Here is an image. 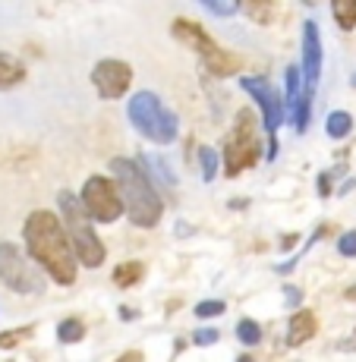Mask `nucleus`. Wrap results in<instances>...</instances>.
I'll return each mask as SVG.
<instances>
[{
	"label": "nucleus",
	"instance_id": "obj_1",
	"mask_svg": "<svg viewBox=\"0 0 356 362\" xmlns=\"http://www.w3.org/2000/svg\"><path fill=\"white\" fill-rule=\"evenodd\" d=\"M23 240L29 249L32 262L51 277L60 287H73L76 277H79V259H76V249L69 243V233L60 221L57 211H47V208H35L23 224Z\"/></svg>",
	"mask_w": 356,
	"mask_h": 362
},
{
	"label": "nucleus",
	"instance_id": "obj_2",
	"mask_svg": "<svg viewBox=\"0 0 356 362\" xmlns=\"http://www.w3.org/2000/svg\"><path fill=\"white\" fill-rule=\"evenodd\" d=\"M110 173H114L117 186H120L130 224L139 227V230H151V227L161 224L164 199H161V192H158L155 180L142 170V164L132 161V158H114V161H110Z\"/></svg>",
	"mask_w": 356,
	"mask_h": 362
},
{
	"label": "nucleus",
	"instance_id": "obj_3",
	"mask_svg": "<svg viewBox=\"0 0 356 362\" xmlns=\"http://www.w3.org/2000/svg\"><path fill=\"white\" fill-rule=\"evenodd\" d=\"M57 208H60V221H64V227L69 233V243H73L79 264L82 268H101L104 259H108V249H104L101 236L95 233V221L88 218L82 199L69 189H60Z\"/></svg>",
	"mask_w": 356,
	"mask_h": 362
},
{
	"label": "nucleus",
	"instance_id": "obj_4",
	"mask_svg": "<svg viewBox=\"0 0 356 362\" xmlns=\"http://www.w3.org/2000/svg\"><path fill=\"white\" fill-rule=\"evenodd\" d=\"M127 117L142 139L155 145H171L180 136V120L155 92H136L127 101Z\"/></svg>",
	"mask_w": 356,
	"mask_h": 362
},
{
	"label": "nucleus",
	"instance_id": "obj_5",
	"mask_svg": "<svg viewBox=\"0 0 356 362\" xmlns=\"http://www.w3.org/2000/svg\"><path fill=\"white\" fill-rule=\"evenodd\" d=\"M262 158V139L255 117L249 107H240L234 114V127L224 136V151H221V167L227 177H240L246 167H255Z\"/></svg>",
	"mask_w": 356,
	"mask_h": 362
},
{
	"label": "nucleus",
	"instance_id": "obj_6",
	"mask_svg": "<svg viewBox=\"0 0 356 362\" xmlns=\"http://www.w3.org/2000/svg\"><path fill=\"white\" fill-rule=\"evenodd\" d=\"M171 35L177 41H183V45H190L193 51L202 57V64H205V69L212 76H234L236 69H240V57L224 51V47L202 29L199 23H193V19H173Z\"/></svg>",
	"mask_w": 356,
	"mask_h": 362
},
{
	"label": "nucleus",
	"instance_id": "obj_7",
	"mask_svg": "<svg viewBox=\"0 0 356 362\" xmlns=\"http://www.w3.org/2000/svg\"><path fill=\"white\" fill-rule=\"evenodd\" d=\"M0 284L6 290L19 296H35L45 290L47 277L38 264L32 262V255H25L16 243H0Z\"/></svg>",
	"mask_w": 356,
	"mask_h": 362
},
{
	"label": "nucleus",
	"instance_id": "obj_8",
	"mask_svg": "<svg viewBox=\"0 0 356 362\" xmlns=\"http://www.w3.org/2000/svg\"><path fill=\"white\" fill-rule=\"evenodd\" d=\"M79 199H82V205H86L88 218H92L95 224H114V221H120L123 211H127L117 180L101 177V173H95V177L86 180Z\"/></svg>",
	"mask_w": 356,
	"mask_h": 362
},
{
	"label": "nucleus",
	"instance_id": "obj_9",
	"mask_svg": "<svg viewBox=\"0 0 356 362\" xmlns=\"http://www.w3.org/2000/svg\"><path fill=\"white\" fill-rule=\"evenodd\" d=\"M240 88L249 95L262 110V127H265V136L268 139H277V129L284 127L287 120V101L284 95L271 86L265 76H240Z\"/></svg>",
	"mask_w": 356,
	"mask_h": 362
},
{
	"label": "nucleus",
	"instance_id": "obj_10",
	"mask_svg": "<svg viewBox=\"0 0 356 362\" xmlns=\"http://www.w3.org/2000/svg\"><path fill=\"white\" fill-rule=\"evenodd\" d=\"M92 86L104 101L123 98L132 86V66L123 64V60H114V57L98 60V64L92 66Z\"/></svg>",
	"mask_w": 356,
	"mask_h": 362
},
{
	"label": "nucleus",
	"instance_id": "obj_11",
	"mask_svg": "<svg viewBox=\"0 0 356 362\" xmlns=\"http://www.w3.org/2000/svg\"><path fill=\"white\" fill-rule=\"evenodd\" d=\"M303 82L306 92H316L318 79H322V32H318L316 19H306L303 23Z\"/></svg>",
	"mask_w": 356,
	"mask_h": 362
},
{
	"label": "nucleus",
	"instance_id": "obj_12",
	"mask_svg": "<svg viewBox=\"0 0 356 362\" xmlns=\"http://www.w3.org/2000/svg\"><path fill=\"white\" fill-rule=\"evenodd\" d=\"M318 334V318L312 309H299L287 322V346H303Z\"/></svg>",
	"mask_w": 356,
	"mask_h": 362
},
{
	"label": "nucleus",
	"instance_id": "obj_13",
	"mask_svg": "<svg viewBox=\"0 0 356 362\" xmlns=\"http://www.w3.org/2000/svg\"><path fill=\"white\" fill-rule=\"evenodd\" d=\"M19 82H25V64L13 54L0 51V88H13Z\"/></svg>",
	"mask_w": 356,
	"mask_h": 362
},
{
	"label": "nucleus",
	"instance_id": "obj_14",
	"mask_svg": "<svg viewBox=\"0 0 356 362\" xmlns=\"http://www.w3.org/2000/svg\"><path fill=\"white\" fill-rule=\"evenodd\" d=\"M353 132V114L350 110H331V114L325 117V136L334 139V142H340V139H347Z\"/></svg>",
	"mask_w": 356,
	"mask_h": 362
},
{
	"label": "nucleus",
	"instance_id": "obj_15",
	"mask_svg": "<svg viewBox=\"0 0 356 362\" xmlns=\"http://www.w3.org/2000/svg\"><path fill=\"white\" fill-rule=\"evenodd\" d=\"M110 277H114V287L130 290V287H136V284L145 277V264L142 262H120Z\"/></svg>",
	"mask_w": 356,
	"mask_h": 362
},
{
	"label": "nucleus",
	"instance_id": "obj_16",
	"mask_svg": "<svg viewBox=\"0 0 356 362\" xmlns=\"http://www.w3.org/2000/svg\"><path fill=\"white\" fill-rule=\"evenodd\" d=\"M309 120H312V92H306V88H303V95H299L297 107L290 110V123H293V129L303 136V132L309 129Z\"/></svg>",
	"mask_w": 356,
	"mask_h": 362
},
{
	"label": "nucleus",
	"instance_id": "obj_17",
	"mask_svg": "<svg viewBox=\"0 0 356 362\" xmlns=\"http://www.w3.org/2000/svg\"><path fill=\"white\" fill-rule=\"evenodd\" d=\"M139 164H142V170L149 173V177H158L167 186H177V177H173V170L158 155H139Z\"/></svg>",
	"mask_w": 356,
	"mask_h": 362
},
{
	"label": "nucleus",
	"instance_id": "obj_18",
	"mask_svg": "<svg viewBox=\"0 0 356 362\" xmlns=\"http://www.w3.org/2000/svg\"><path fill=\"white\" fill-rule=\"evenodd\" d=\"M243 13H246L255 25H271L277 16V6L265 4V0H246V4H243Z\"/></svg>",
	"mask_w": 356,
	"mask_h": 362
},
{
	"label": "nucleus",
	"instance_id": "obj_19",
	"mask_svg": "<svg viewBox=\"0 0 356 362\" xmlns=\"http://www.w3.org/2000/svg\"><path fill=\"white\" fill-rule=\"evenodd\" d=\"M331 16H334V23H338V29L353 32L356 29V0H334Z\"/></svg>",
	"mask_w": 356,
	"mask_h": 362
},
{
	"label": "nucleus",
	"instance_id": "obj_20",
	"mask_svg": "<svg viewBox=\"0 0 356 362\" xmlns=\"http://www.w3.org/2000/svg\"><path fill=\"white\" fill-rule=\"evenodd\" d=\"M86 337V325H82V318H64V322L57 325V340L60 344H67V346H73V344H79V340Z\"/></svg>",
	"mask_w": 356,
	"mask_h": 362
},
{
	"label": "nucleus",
	"instance_id": "obj_21",
	"mask_svg": "<svg viewBox=\"0 0 356 362\" xmlns=\"http://www.w3.org/2000/svg\"><path fill=\"white\" fill-rule=\"evenodd\" d=\"M199 167H202V180L205 183H214L218 180V167H221V158L212 145H202L199 148Z\"/></svg>",
	"mask_w": 356,
	"mask_h": 362
},
{
	"label": "nucleus",
	"instance_id": "obj_22",
	"mask_svg": "<svg viewBox=\"0 0 356 362\" xmlns=\"http://www.w3.org/2000/svg\"><path fill=\"white\" fill-rule=\"evenodd\" d=\"M236 340L243 346H259L262 344V325L253 322V318H240L236 322Z\"/></svg>",
	"mask_w": 356,
	"mask_h": 362
},
{
	"label": "nucleus",
	"instance_id": "obj_23",
	"mask_svg": "<svg viewBox=\"0 0 356 362\" xmlns=\"http://www.w3.org/2000/svg\"><path fill=\"white\" fill-rule=\"evenodd\" d=\"M195 318H218L227 312V303L224 299H202V303H195Z\"/></svg>",
	"mask_w": 356,
	"mask_h": 362
},
{
	"label": "nucleus",
	"instance_id": "obj_24",
	"mask_svg": "<svg viewBox=\"0 0 356 362\" xmlns=\"http://www.w3.org/2000/svg\"><path fill=\"white\" fill-rule=\"evenodd\" d=\"M202 6L214 16H236L243 10V4H236V0H202Z\"/></svg>",
	"mask_w": 356,
	"mask_h": 362
},
{
	"label": "nucleus",
	"instance_id": "obj_25",
	"mask_svg": "<svg viewBox=\"0 0 356 362\" xmlns=\"http://www.w3.org/2000/svg\"><path fill=\"white\" fill-rule=\"evenodd\" d=\"M32 337V328H13V331H4L0 334V350H13V346H19L23 340Z\"/></svg>",
	"mask_w": 356,
	"mask_h": 362
},
{
	"label": "nucleus",
	"instance_id": "obj_26",
	"mask_svg": "<svg viewBox=\"0 0 356 362\" xmlns=\"http://www.w3.org/2000/svg\"><path fill=\"white\" fill-rule=\"evenodd\" d=\"M338 252L344 259H356V230H347L338 236Z\"/></svg>",
	"mask_w": 356,
	"mask_h": 362
},
{
	"label": "nucleus",
	"instance_id": "obj_27",
	"mask_svg": "<svg viewBox=\"0 0 356 362\" xmlns=\"http://www.w3.org/2000/svg\"><path fill=\"white\" fill-rule=\"evenodd\" d=\"M221 340V334L214 331V328H199V331H193V344L195 346H212V344H218Z\"/></svg>",
	"mask_w": 356,
	"mask_h": 362
},
{
	"label": "nucleus",
	"instance_id": "obj_28",
	"mask_svg": "<svg viewBox=\"0 0 356 362\" xmlns=\"http://www.w3.org/2000/svg\"><path fill=\"white\" fill-rule=\"evenodd\" d=\"M316 192H318V199H328V196L334 192V177H331V170H322V173H318Z\"/></svg>",
	"mask_w": 356,
	"mask_h": 362
},
{
	"label": "nucleus",
	"instance_id": "obj_29",
	"mask_svg": "<svg viewBox=\"0 0 356 362\" xmlns=\"http://www.w3.org/2000/svg\"><path fill=\"white\" fill-rule=\"evenodd\" d=\"M284 303L290 305V309H303V287H293V284H287L284 287Z\"/></svg>",
	"mask_w": 356,
	"mask_h": 362
},
{
	"label": "nucleus",
	"instance_id": "obj_30",
	"mask_svg": "<svg viewBox=\"0 0 356 362\" xmlns=\"http://www.w3.org/2000/svg\"><path fill=\"white\" fill-rule=\"evenodd\" d=\"M297 240H299V233H287V236H284V240H281V252H290V249L297 246Z\"/></svg>",
	"mask_w": 356,
	"mask_h": 362
},
{
	"label": "nucleus",
	"instance_id": "obj_31",
	"mask_svg": "<svg viewBox=\"0 0 356 362\" xmlns=\"http://www.w3.org/2000/svg\"><path fill=\"white\" fill-rule=\"evenodd\" d=\"M173 233H177V236H193V224H186V221H177V224H173Z\"/></svg>",
	"mask_w": 356,
	"mask_h": 362
},
{
	"label": "nucleus",
	"instance_id": "obj_32",
	"mask_svg": "<svg viewBox=\"0 0 356 362\" xmlns=\"http://www.w3.org/2000/svg\"><path fill=\"white\" fill-rule=\"evenodd\" d=\"M117 362H145V359H142V353H139V350H127Z\"/></svg>",
	"mask_w": 356,
	"mask_h": 362
},
{
	"label": "nucleus",
	"instance_id": "obj_33",
	"mask_svg": "<svg viewBox=\"0 0 356 362\" xmlns=\"http://www.w3.org/2000/svg\"><path fill=\"white\" fill-rule=\"evenodd\" d=\"M350 189H356V177H347V180H344V186L338 189V196H347Z\"/></svg>",
	"mask_w": 356,
	"mask_h": 362
},
{
	"label": "nucleus",
	"instance_id": "obj_34",
	"mask_svg": "<svg viewBox=\"0 0 356 362\" xmlns=\"http://www.w3.org/2000/svg\"><path fill=\"white\" fill-rule=\"evenodd\" d=\"M117 315H120L123 322H130V318H136V312H132V309H127V305H120V312H117Z\"/></svg>",
	"mask_w": 356,
	"mask_h": 362
},
{
	"label": "nucleus",
	"instance_id": "obj_35",
	"mask_svg": "<svg viewBox=\"0 0 356 362\" xmlns=\"http://www.w3.org/2000/svg\"><path fill=\"white\" fill-rule=\"evenodd\" d=\"M230 208H236V211H243V208H246V199H234V202H230Z\"/></svg>",
	"mask_w": 356,
	"mask_h": 362
},
{
	"label": "nucleus",
	"instance_id": "obj_36",
	"mask_svg": "<svg viewBox=\"0 0 356 362\" xmlns=\"http://www.w3.org/2000/svg\"><path fill=\"white\" fill-rule=\"evenodd\" d=\"M344 296L350 299V303H356V284H353V287H347V290H344Z\"/></svg>",
	"mask_w": 356,
	"mask_h": 362
},
{
	"label": "nucleus",
	"instance_id": "obj_37",
	"mask_svg": "<svg viewBox=\"0 0 356 362\" xmlns=\"http://www.w3.org/2000/svg\"><path fill=\"white\" fill-rule=\"evenodd\" d=\"M236 362H255V359H253V353H243V356L236 359Z\"/></svg>",
	"mask_w": 356,
	"mask_h": 362
},
{
	"label": "nucleus",
	"instance_id": "obj_38",
	"mask_svg": "<svg viewBox=\"0 0 356 362\" xmlns=\"http://www.w3.org/2000/svg\"><path fill=\"white\" fill-rule=\"evenodd\" d=\"M350 86H353V88H356V76H353V79H350Z\"/></svg>",
	"mask_w": 356,
	"mask_h": 362
}]
</instances>
